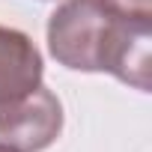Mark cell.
I'll return each mask as SVG.
<instances>
[{
    "label": "cell",
    "mask_w": 152,
    "mask_h": 152,
    "mask_svg": "<svg viewBox=\"0 0 152 152\" xmlns=\"http://www.w3.org/2000/svg\"><path fill=\"white\" fill-rule=\"evenodd\" d=\"M0 152H18V149H12V146H3V143H0Z\"/></svg>",
    "instance_id": "obj_5"
},
{
    "label": "cell",
    "mask_w": 152,
    "mask_h": 152,
    "mask_svg": "<svg viewBox=\"0 0 152 152\" xmlns=\"http://www.w3.org/2000/svg\"><path fill=\"white\" fill-rule=\"evenodd\" d=\"M42 54L33 39L15 27L0 24V99L21 96L42 84Z\"/></svg>",
    "instance_id": "obj_3"
},
{
    "label": "cell",
    "mask_w": 152,
    "mask_h": 152,
    "mask_svg": "<svg viewBox=\"0 0 152 152\" xmlns=\"http://www.w3.org/2000/svg\"><path fill=\"white\" fill-rule=\"evenodd\" d=\"M152 21L125 18L104 0H66L48 18L51 57L75 72H107L149 93Z\"/></svg>",
    "instance_id": "obj_1"
},
{
    "label": "cell",
    "mask_w": 152,
    "mask_h": 152,
    "mask_svg": "<svg viewBox=\"0 0 152 152\" xmlns=\"http://www.w3.org/2000/svg\"><path fill=\"white\" fill-rule=\"evenodd\" d=\"M63 131V104L48 87L0 99V143L18 152H42Z\"/></svg>",
    "instance_id": "obj_2"
},
{
    "label": "cell",
    "mask_w": 152,
    "mask_h": 152,
    "mask_svg": "<svg viewBox=\"0 0 152 152\" xmlns=\"http://www.w3.org/2000/svg\"><path fill=\"white\" fill-rule=\"evenodd\" d=\"M110 9H116L125 18H143L152 21V0H104Z\"/></svg>",
    "instance_id": "obj_4"
}]
</instances>
